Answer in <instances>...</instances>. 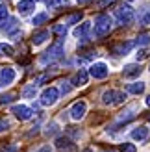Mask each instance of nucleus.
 <instances>
[{
    "label": "nucleus",
    "mask_w": 150,
    "mask_h": 152,
    "mask_svg": "<svg viewBox=\"0 0 150 152\" xmlns=\"http://www.w3.org/2000/svg\"><path fill=\"white\" fill-rule=\"evenodd\" d=\"M146 106H150V95H148V98H146Z\"/></svg>",
    "instance_id": "e433bc0d"
},
{
    "label": "nucleus",
    "mask_w": 150,
    "mask_h": 152,
    "mask_svg": "<svg viewBox=\"0 0 150 152\" xmlns=\"http://www.w3.org/2000/svg\"><path fill=\"white\" fill-rule=\"evenodd\" d=\"M148 134H150V130H148L146 126H139V128H135V130L132 132V137L135 139V141H145L148 137Z\"/></svg>",
    "instance_id": "a211bd4d"
},
{
    "label": "nucleus",
    "mask_w": 150,
    "mask_h": 152,
    "mask_svg": "<svg viewBox=\"0 0 150 152\" xmlns=\"http://www.w3.org/2000/svg\"><path fill=\"white\" fill-rule=\"evenodd\" d=\"M109 152H113V150H109Z\"/></svg>",
    "instance_id": "ea45409f"
},
{
    "label": "nucleus",
    "mask_w": 150,
    "mask_h": 152,
    "mask_svg": "<svg viewBox=\"0 0 150 152\" xmlns=\"http://www.w3.org/2000/svg\"><path fill=\"white\" fill-rule=\"evenodd\" d=\"M56 148H58V152H74L76 150V145H74L69 137H58L56 139Z\"/></svg>",
    "instance_id": "1a4fd4ad"
},
{
    "label": "nucleus",
    "mask_w": 150,
    "mask_h": 152,
    "mask_svg": "<svg viewBox=\"0 0 150 152\" xmlns=\"http://www.w3.org/2000/svg\"><path fill=\"white\" fill-rule=\"evenodd\" d=\"M133 43L139 45V47H146V45L150 43V35H148V34H139V35H137V39L133 41Z\"/></svg>",
    "instance_id": "b1692460"
},
{
    "label": "nucleus",
    "mask_w": 150,
    "mask_h": 152,
    "mask_svg": "<svg viewBox=\"0 0 150 152\" xmlns=\"http://www.w3.org/2000/svg\"><path fill=\"white\" fill-rule=\"evenodd\" d=\"M80 19H82V11H78V13H72V15H69V17L65 19V22H63V24H65V26H69V24H76V22H80Z\"/></svg>",
    "instance_id": "4be33fe9"
},
{
    "label": "nucleus",
    "mask_w": 150,
    "mask_h": 152,
    "mask_svg": "<svg viewBox=\"0 0 150 152\" xmlns=\"http://www.w3.org/2000/svg\"><path fill=\"white\" fill-rule=\"evenodd\" d=\"M13 80H15V71L11 67H2V71H0V83L2 86H9V83H13Z\"/></svg>",
    "instance_id": "9d476101"
},
{
    "label": "nucleus",
    "mask_w": 150,
    "mask_h": 152,
    "mask_svg": "<svg viewBox=\"0 0 150 152\" xmlns=\"http://www.w3.org/2000/svg\"><path fill=\"white\" fill-rule=\"evenodd\" d=\"M124 100H126V93H124V91L109 89V91H106V93L102 95V102H104V104H109V106H113V104H122Z\"/></svg>",
    "instance_id": "20e7f679"
},
{
    "label": "nucleus",
    "mask_w": 150,
    "mask_h": 152,
    "mask_svg": "<svg viewBox=\"0 0 150 152\" xmlns=\"http://www.w3.org/2000/svg\"><path fill=\"white\" fill-rule=\"evenodd\" d=\"M52 32H54L58 37H63V35L67 34V26L63 24V22H61V24H56L54 28H52Z\"/></svg>",
    "instance_id": "cd10ccee"
},
{
    "label": "nucleus",
    "mask_w": 150,
    "mask_h": 152,
    "mask_svg": "<svg viewBox=\"0 0 150 152\" xmlns=\"http://www.w3.org/2000/svg\"><path fill=\"white\" fill-rule=\"evenodd\" d=\"M48 20V15L47 13H39V15H35V17L32 19V24L33 26H41L43 22H47Z\"/></svg>",
    "instance_id": "393cba45"
},
{
    "label": "nucleus",
    "mask_w": 150,
    "mask_h": 152,
    "mask_svg": "<svg viewBox=\"0 0 150 152\" xmlns=\"http://www.w3.org/2000/svg\"><path fill=\"white\" fill-rule=\"evenodd\" d=\"M115 19H117L119 24H122V26L132 24V22H133V10H132V6H128V4L119 6L115 10Z\"/></svg>",
    "instance_id": "7ed1b4c3"
},
{
    "label": "nucleus",
    "mask_w": 150,
    "mask_h": 152,
    "mask_svg": "<svg viewBox=\"0 0 150 152\" xmlns=\"http://www.w3.org/2000/svg\"><path fill=\"white\" fill-rule=\"evenodd\" d=\"M58 98H59V91L56 87H47L41 93V104L43 106H52V104L58 102Z\"/></svg>",
    "instance_id": "39448f33"
},
{
    "label": "nucleus",
    "mask_w": 150,
    "mask_h": 152,
    "mask_svg": "<svg viewBox=\"0 0 150 152\" xmlns=\"http://www.w3.org/2000/svg\"><path fill=\"white\" fill-rule=\"evenodd\" d=\"M47 39H50V32H48V30H39V32H35L32 35V43L33 45H43Z\"/></svg>",
    "instance_id": "2eb2a0df"
},
{
    "label": "nucleus",
    "mask_w": 150,
    "mask_h": 152,
    "mask_svg": "<svg viewBox=\"0 0 150 152\" xmlns=\"http://www.w3.org/2000/svg\"><path fill=\"white\" fill-rule=\"evenodd\" d=\"M48 10H58V7H67L69 6V0H47Z\"/></svg>",
    "instance_id": "412c9836"
},
{
    "label": "nucleus",
    "mask_w": 150,
    "mask_h": 152,
    "mask_svg": "<svg viewBox=\"0 0 150 152\" xmlns=\"http://www.w3.org/2000/svg\"><path fill=\"white\" fill-rule=\"evenodd\" d=\"M115 0H100L98 4H96V7H98V10H104V7H108V6H111L113 4Z\"/></svg>",
    "instance_id": "7c9ffc66"
},
{
    "label": "nucleus",
    "mask_w": 150,
    "mask_h": 152,
    "mask_svg": "<svg viewBox=\"0 0 150 152\" xmlns=\"http://www.w3.org/2000/svg\"><path fill=\"white\" fill-rule=\"evenodd\" d=\"M61 56H63V39H58V41L39 58V61H41V65H47V63H52V61H56V59H59Z\"/></svg>",
    "instance_id": "f03ea898"
},
{
    "label": "nucleus",
    "mask_w": 150,
    "mask_h": 152,
    "mask_svg": "<svg viewBox=\"0 0 150 152\" xmlns=\"http://www.w3.org/2000/svg\"><path fill=\"white\" fill-rule=\"evenodd\" d=\"M126 89H128V93L141 95V93L145 91V83H143V82H133V83H128V86H126Z\"/></svg>",
    "instance_id": "aec40b11"
},
{
    "label": "nucleus",
    "mask_w": 150,
    "mask_h": 152,
    "mask_svg": "<svg viewBox=\"0 0 150 152\" xmlns=\"http://www.w3.org/2000/svg\"><path fill=\"white\" fill-rule=\"evenodd\" d=\"M15 93H4V95H0V106H4V104H11L15 100Z\"/></svg>",
    "instance_id": "a878e982"
},
{
    "label": "nucleus",
    "mask_w": 150,
    "mask_h": 152,
    "mask_svg": "<svg viewBox=\"0 0 150 152\" xmlns=\"http://www.w3.org/2000/svg\"><path fill=\"white\" fill-rule=\"evenodd\" d=\"M89 80V72L85 69H80L76 74H74V78H72V86H76V87H82V86H85Z\"/></svg>",
    "instance_id": "ddd939ff"
},
{
    "label": "nucleus",
    "mask_w": 150,
    "mask_h": 152,
    "mask_svg": "<svg viewBox=\"0 0 150 152\" xmlns=\"http://www.w3.org/2000/svg\"><path fill=\"white\" fill-rule=\"evenodd\" d=\"M11 111L15 113V117L20 119V121H28V119H32V115H33V110H32V108H28V106H24V104H20V106H13Z\"/></svg>",
    "instance_id": "6e6552de"
},
{
    "label": "nucleus",
    "mask_w": 150,
    "mask_h": 152,
    "mask_svg": "<svg viewBox=\"0 0 150 152\" xmlns=\"http://www.w3.org/2000/svg\"><path fill=\"white\" fill-rule=\"evenodd\" d=\"M135 145H132V143H122L121 145V152H135Z\"/></svg>",
    "instance_id": "c85d7f7f"
},
{
    "label": "nucleus",
    "mask_w": 150,
    "mask_h": 152,
    "mask_svg": "<svg viewBox=\"0 0 150 152\" xmlns=\"http://www.w3.org/2000/svg\"><path fill=\"white\" fill-rule=\"evenodd\" d=\"M85 111H87V104L85 102H76L71 108V117L74 119V121H80L82 117L85 115Z\"/></svg>",
    "instance_id": "9b49d317"
},
{
    "label": "nucleus",
    "mask_w": 150,
    "mask_h": 152,
    "mask_svg": "<svg viewBox=\"0 0 150 152\" xmlns=\"http://www.w3.org/2000/svg\"><path fill=\"white\" fill-rule=\"evenodd\" d=\"M87 2H91V0H78V4H87Z\"/></svg>",
    "instance_id": "c9c22d12"
},
{
    "label": "nucleus",
    "mask_w": 150,
    "mask_h": 152,
    "mask_svg": "<svg viewBox=\"0 0 150 152\" xmlns=\"http://www.w3.org/2000/svg\"><path fill=\"white\" fill-rule=\"evenodd\" d=\"M35 10V2L33 0H20V2L17 4V11L20 15H30Z\"/></svg>",
    "instance_id": "f8f14e48"
},
{
    "label": "nucleus",
    "mask_w": 150,
    "mask_h": 152,
    "mask_svg": "<svg viewBox=\"0 0 150 152\" xmlns=\"http://www.w3.org/2000/svg\"><path fill=\"white\" fill-rule=\"evenodd\" d=\"M139 24L148 26L150 24V6H143L139 10Z\"/></svg>",
    "instance_id": "dca6fc26"
},
{
    "label": "nucleus",
    "mask_w": 150,
    "mask_h": 152,
    "mask_svg": "<svg viewBox=\"0 0 150 152\" xmlns=\"http://www.w3.org/2000/svg\"><path fill=\"white\" fill-rule=\"evenodd\" d=\"M9 128V123H7L6 119H0V132H4V130H7Z\"/></svg>",
    "instance_id": "473e14b6"
},
{
    "label": "nucleus",
    "mask_w": 150,
    "mask_h": 152,
    "mask_svg": "<svg viewBox=\"0 0 150 152\" xmlns=\"http://www.w3.org/2000/svg\"><path fill=\"white\" fill-rule=\"evenodd\" d=\"M15 50L11 45H6V43H0V56H13Z\"/></svg>",
    "instance_id": "5701e85b"
},
{
    "label": "nucleus",
    "mask_w": 150,
    "mask_h": 152,
    "mask_svg": "<svg viewBox=\"0 0 150 152\" xmlns=\"http://www.w3.org/2000/svg\"><path fill=\"white\" fill-rule=\"evenodd\" d=\"M89 74H91L95 80H104L109 74V69H108V65L102 63V61L100 63H93L91 69H89Z\"/></svg>",
    "instance_id": "423d86ee"
},
{
    "label": "nucleus",
    "mask_w": 150,
    "mask_h": 152,
    "mask_svg": "<svg viewBox=\"0 0 150 152\" xmlns=\"http://www.w3.org/2000/svg\"><path fill=\"white\" fill-rule=\"evenodd\" d=\"M39 152H52V148H50V147H48V145H47V147H43V148H41V150H39Z\"/></svg>",
    "instance_id": "f704fd0d"
},
{
    "label": "nucleus",
    "mask_w": 150,
    "mask_h": 152,
    "mask_svg": "<svg viewBox=\"0 0 150 152\" xmlns=\"http://www.w3.org/2000/svg\"><path fill=\"white\" fill-rule=\"evenodd\" d=\"M111 26H113V20H111L109 15L100 13L95 17V35L96 37H104L111 32Z\"/></svg>",
    "instance_id": "f257e3e1"
},
{
    "label": "nucleus",
    "mask_w": 150,
    "mask_h": 152,
    "mask_svg": "<svg viewBox=\"0 0 150 152\" xmlns=\"http://www.w3.org/2000/svg\"><path fill=\"white\" fill-rule=\"evenodd\" d=\"M89 30H91V24H89V22H82V24L80 26H76V28H74V35H76V37H80V39H84V37L87 35V32H89Z\"/></svg>",
    "instance_id": "6ab92c4d"
},
{
    "label": "nucleus",
    "mask_w": 150,
    "mask_h": 152,
    "mask_svg": "<svg viewBox=\"0 0 150 152\" xmlns=\"http://www.w3.org/2000/svg\"><path fill=\"white\" fill-rule=\"evenodd\" d=\"M61 91H63V93L67 95V93H69V91H71V86H69V83H67V82H63V86H61Z\"/></svg>",
    "instance_id": "72a5a7b5"
},
{
    "label": "nucleus",
    "mask_w": 150,
    "mask_h": 152,
    "mask_svg": "<svg viewBox=\"0 0 150 152\" xmlns=\"http://www.w3.org/2000/svg\"><path fill=\"white\" fill-rule=\"evenodd\" d=\"M148 56H150V48H141L137 52V61H139V59H146Z\"/></svg>",
    "instance_id": "c756f323"
},
{
    "label": "nucleus",
    "mask_w": 150,
    "mask_h": 152,
    "mask_svg": "<svg viewBox=\"0 0 150 152\" xmlns=\"http://www.w3.org/2000/svg\"><path fill=\"white\" fill-rule=\"evenodd\" d=\"M133 45H135L133 41H121V43L113 45V47L109 48V52H111V54H115V56H126L133 48Z\"/></svg>",
    "instance_id": "0eeeda50"
},
{
    "label": "nucleus",
    "mask_w": 150,
    "mask_h": 152,
    "mask_svg": "<svg viewBox=\"0 0 150 152\" xmlns=\"http://www.w3.org/2000/svg\"><path fill=\"white\" fill-rule=\"evenodd\" d=\"M17 30H19V24H17V19L15 17H9L7 19V24L6 22L2 24V32H6L7 35H11L13 32H17Z\"/></svg>",
    "instance_id": "f3484780"
},
{
    "label": "nucleus",
    "mask_w": 150,
    "mask_h": 152,
    "mask_svg": "<svg viewBox=\"0 0 150 152\" xmlns=\"http://www.w3.org/2000/svg\"><path fill=\"white\" fill-rule=\"evenodd\" d=\"M35 93H37V86H35V83H33V86H30V87H24V89H22V95H24L26 98L35 96Z\"/></svg>",
    "instance_id": "bb28decb"
},
{
    "label": "nucleus",
    "mask_w": 150,
    "mask_h": 152,
    "mask_svg": "<svg viewBox=\"0 0 150 152\" xmlns=\"http://www.w3.org/2000/svg\"><path fill=\"white\" fill-rule=\"evenodd\" d=\"M0 152H2V147H0Z\"/></svg>",
    "instance_id": "58836bf2"
},
{
    "label": "nucleus",
    "mask_w": 150,
    "mask_h": 152,
    "mask_svg": "<svg viewBox=\"0 0 150 152\" xmlns=\"http://www.w3.org/2000/svg\"><path fill=\"white\" fill-rule=\"evenodd\" d=\"M141 65H126L124 67V71H122V76L124 78H135V76L141 74Z\"/></svg>",
    "instance_id": "4468645a"
},
{
    "label": "nucleus",
    "mask_w": 150,
    "mask_h": 152,
    "mask_svg": "<svg viewBox=\"0 0 150 152\" xmlns=\"http://www.w3.org/2000/svg\"><path fill=\"white\" fill-rule=\"evenodd\" d=\"M4 19H7V7L0 4V20H4Z\"/></svg>",
    "instance_id": "2f4dec72"
},
{
    "label": "nucleus",
    "mask_w": 150,
    "mask_h": 152,
    "mask_svg": "<svg viewBox=\"0 0 150 152\" xmlns=\"http://www.w3.org/2000/svg\"><path fill=\"white\" fill-rule=\"evenodd\" d=\"M84 152H93V150H91V148H85V150H84Z\"/></svg>",
    "instance_id": "4c0bfd02"
}]
</instances>
